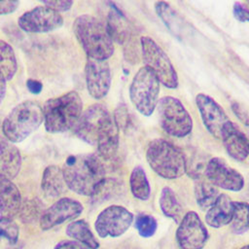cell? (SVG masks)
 Listing matches in <instances>:
<instances>
[{
	"mask_svg": "<svg viewBox=\"0 0 249 249\" xmlns=\"http://www.w3.org/2000/svg\"><path fill=\"white\" fill-rule=\"evenodd\" d=\"M74 131L84 142L96 146L97 156L102 160H110L116 157L119 148V128L104 105H89L82 113Z\"/></svg>",
	"mask_w": 249,
	"mask_h": 249,
	"instance_id": "cell-1",
	"label": "cell"
},
{
	"mask_svg": "<svg viewBox=\"0 0 249 249\" xmlns=\"http://www.w3.org/2000/svg\"><path fill=\"white\" fill-rule=\"evenodd\" d=\"M103 160L94 154L69 156L62 168V174L68 189L74 193L91 196L97 185L105 178Z\"/></svg>",
	"mask_w": 249,
	"mask_h": 249,
	"instance_id": "cell-2",
	"label": "cell"
},
{
	"mask_svg": "<svg viewBox=\"0 0 249 249\" xmlns=\"http://www.w3.org/2000/svg\"><path fill=\"white\" fill-rule=\"evenodd\" d=\"M42 111L45 129L50 133H62L78 123L83 113V101L77 91L71 90L48 99Z\"/></svg>",
	"mask_w": 249,
	"mask_h": 249,
	"instance_id": "cell-3",
	"label": "cell"
},
{
	"mask_svg": "<svg viewBox=\"0 0 249 249\" xmlns=\"http://www.w3.org/2000/svg\"><path fill=\"white\" fill-rule=\"evenodd\" d=\"M73 32L88 57L107 60L114 53V42L105 24L91 15H81L73 22Z\"/></svg>",
	"mask_w": 249,
	"mask_h": 249,
	"instance_id": "cell-4",
	"label": "cell"
},
{
	"mask_svg": "<svg viewBox=\"0 0 249 249\" xmlns=\"http://www.w3.org/2000/svg\"><path fill=\"white\" fill-rule=\"evenodd\" d=\"M43 123L42 107L34 101H23L15 106L2 124V131L11 143H19Z\"/></svg>",
	"mask_w": 249,
	"mask_h": 249,
	"instance_id": "cell-5",
	"label": "cell"
},
{
	"mask_svg": "<svg viewBox=\"0 0 249 249\" xmlns=\"http://www.w3.org/2000/svg\"><path fill=\"white\" fill-rule=\"evenodd\" d=\"M146 160L153 171L163 179H177L186 173L185 155L164 139L158 138L150 142Z\"/></svg>",
	"mask_w": 249,
	"mask_h": 249,
	"instance_id": "cell-6",
	"label": "cell"
},
{
	"mask_svg": "<svg viewBox=\"0 0 249 249\" xmlns=\"http://www.w3.org/2000/svg\"><path fill=\"white\" fill-rule=\"evenodd\" d=\"M159 93L158 78L148 67H141L129 86V98L135 109L143 116H151L156 109Z\"/></svg>",
	"mask_w": 249,
	"mask_h": 249,
	"instance_id": "cell-7",
	"label": "cell"
},
{
	"mask_svg": "<svg viewBox=\"0 0 249 249\" xmlns=\"http://www.w3.org/2000/svg\"><path fill=\"white\" fill-rule=\"evenodd\" d=\"M140 46L144 66L156 75L160 84L167 89H176L178 76L166 53L148 36L140 38Z\"/></svg>",
	"mask_w": 249,
	"mask_h": 249,
	"instance_id": "cell-8",
	"label": "cell"
},
{
	"mask_svg": "<svg viewBox=\"0 0 249 249\" xmlns=\"http://www.w3.org/2000/svg\"><path fill=\"white\" fill-rule=\"evenodd\" d=\"M161 128L171 136L182 138L193 129L191 115L182 102L173 96H163L158 100L157 106Z\"/></svg>",
	"mask_w": 249,
	"mask_h": 249,
	"instance_id": "cell-9",
	"label": "cell"
},
{
	"mask_svg": "<svg viewBox=\"0 0 249 249\" xmlns=\"http://www.w3.org/2000/svg\"><path fill=\"white\" fill-rule=\"evenodd\" d=\"M133 221V215L121 205H110L96 217L94 229L101 238L118 237L124 233Z\"/></svg>",
	"mask_w": 249,
	"mask_h": 249,
	"instance_id": "cell-10",
	"label": "cell"
},
{
	"mask_svg": "<svg viewBox=\"0 0 249 249\" xmlns=\"http://www.w3.org/2000/svg\"><path fill=\"white\" fill-rule=\"evenodd\" d=\"M62 16L47 6H37L23 13L18 20V26L28 33H48L63 25Z\"/></svg>",
	"mask_w": 249,
	"mask_h": 249,
	"instance_id": "cell-11",
	"label": "cell"
},
{
	"mask_svg": "<svg viewBox=\"0 0 249 249\" xmlns=\"http://www.w3.org/2000/svg\"><path fill=\"white\" fill-rule=\"evenodd\" d=\"M176 238L181 249H202L208 232L197 213L187 212L181 219L176 231Z\"/></svg>",
	"mask_w": 249,
	"mask_h": 249,
	"instance_id": "cell-12",
	"label": "cell"
},
{
	"mask_svg": "<svg viewBox=\"0 0 249 249\" xmlns=\"http://www.w3.org/2000/svg\"><path fill=\"white\" fill-rule=\"evenodd\" d=\"M205 176L212 185L231 192H238L244 187L243 176L221 158H211L205 168Z\"/></svg>",
	"mask_w": 249,
	"mask_h": 249,
	"instance_id": "cell-13",
	"label": "cell"
},
{
	"mask_svg": "<svg viewBox=\"0 0 249 249\" xmlns=\"http://www.w3.org/2000/svg\"><path fill=\"white\" fill-rule=\"evenodd\" d=\"M86 85L89 95L94 99H102L111 87V70L106 60L87 58L85 66Z\"/></svg>",
	"mask_w": 249,
	"mask_h": 249,
	"instance_id": "cell-14",
	"label": "cell"
},
{
	"mask_svg": "<svg viewBox=\"0 0 249 249\" xmlns=\"http://www.w3.org/2000/svg\"><path fill=\"white\" fill-rule=\"evenodd\" d=\"M83 212V205L76 199L62 197L47 208L40 217V227L43 231L77 218Z\"/></svg>",
	"mask_w": 249,
	"mask_h": 249,
	"instance_id": "cell-15",
	"label": "cell"
},
{
	"mask_svg": "<svg viewBox=\"0 0 249 249\" xmlns=\"http://www.w3.org/2000/svg\"><path fill=\"white\" fill-rule=\"evenodd\" d=\"M196 104L207 131L215 138L220 139L222 127L230 121L222 106L211 96L202 92L196 94Z\"/></svg>",
	"mask_w": 249,
	"mask_h": 249,
	"instance_id": "cell-16",
	"label": "cell"
},
{
	"mask_svg": "<svg viewBox=\"0 0 249 249\" xmlns=\"http://www.w3.org/2000/svg\"><path fill=\"white\" fill-rule=\"evenodd\" d=\"M220 139L223 141L229 156L235 160L243 161L248 157V139L239 126L228 121L221 130Z\"/></svg>",
	"mask_w": 249,
	"mask_h": 249,
	"instance_id": "cell-17",
	"label": "cell"
},
{
	"mask_svg": "<svg viewBox=\"0 0 249 249\" xmlns=\"http://www.w3.org/2000/svg\"><path fill=\"white\" fill-rule=\"evenodd\" d=\"M21 206V196L12 180L0 177V218L12 219Z\"/></svg>",
	"mask_w": 249,
	"mask_h": 249,
	"instance_id": "cell-18",
	"label": "cell"
},
{
	"mask_svg": "<svg viewBox=\"0 0 249 249\" xmlns=\"http://www.w3.org/2000/svg\"><path fill=\"white\" fill-rule=\"evenodd\" d=\"M110 5L112 7L107 16L105 27L113 42L124 44L133 37L131 26L122 11L113 3H110Z\"/></svg>",
	"mask_w": 249,
	"mask_h": 249,
	"instance_id": "cell-19",
	"label": "cell"
},
{
	"mask_svg": "<svg viewBox=\"0 0 249 249\" xmlns=\"http://www.w3.org/2000/svg\"><path fill=\"white\" fill-rule=\"evenodd\" d=\"M21 157L18 148L0 137V177L14 179L19 172Z\"/></svg>",
	"mask_w": 249,
	"mask_h": 249,
	"instance_id": "cell-20",
	"label": "cell"
},
{
	"mask_svg": "<svg viewBox=\"0 0 249 249\" xmlns=\"http://www.w3.org/2000/svg\"><path fill=\"white\" fill-rule=\"evenodd\" d=\"M232 217V201L225 194L219 195L215 202L207 209L205 222L212 228H221L231 223Z\"/></svg>",
	"mask_w": 249,
	"mask_h": 249,
	"instance_id": "cell-21",
	"label": "cell"
},
{
	"mask_svg": "<svg viewBox=\"0 0 249 249\" xmlns=\"http://www.w3.org/2000/svg\"><path fill=\"white\" fill-rule=\"evenodd\" d=\"M43 193L49 197H58L67 190L62 169L58 165H49L45 168L41 181Z\"/></svg>",
	"mask_w": 249,
	"mask_h": 249,
	"instance_id": "cell-22",
	"label": "cell"
},
{
	"mask_svg": "<svg viewBox=\"0 0 249 249\" xmlns=\"http://www.w3.org/2000/svg\"><path fill=\"white\" fill-rule=\"evenodd\" d=\"M66 234L89 249H97L99 243L85 220H76L66 227Z\"/></svg>",
	"mask_w": 249,
	"mask_h": 249,
	"instance_id": "cell-23",
	"label": "cell"
},
{
	"mask_svg": "<svg viewBox=\"0 0 249 249\" xmlns=\"http://www.w3.org/2000/svg\"><path fill=\"white\" fill-rule=\"evenodd\" d=\"M160 207L161 212L176 223H179L183 217V207L179 202L177 196L169 187H163L160 196Z\"/></svg>",
	"mask_w": 249,
	"mask_h": 249,
	"instance_id": "cell-24",
	"label": "cell"
},
{
	"mask_svg": "<svg viewBox=\"0 0 249 249\" xmlns=\"http://www.w3.org/2000/svg\"><path fill=\"white\" fill-rule=\"evenodd\" d=\"M194 192L196 203L202 210H207L219 196L217 187L203 178L196 180Z\"/></svg>",
	"mask_w": 249,
	"mask_h": 249,
	"instance_id": "cell-25",
	"label": "cell"
},
{
	"mask_svg": "<svg viewBox=\"0 0 249 249\" xmlns=\"http://www.w3.org/2000/svg\"><path fill=\"white\" fill-rule=\"evenodd\" d=\"M129 187L134 197L140 200H147L150 197L151 187L145 170L142 166H135L129 176Z\"/></svg>",
	"mask_w": 249,
	"mask_h": 249,
	"instance_id": "cell-26",
	"label": "cell"
},
{
	"mask_svg": "<svg viewBox=\"0 0 249 249\" xmlns=\"http://www.w3.org/2000/svg\"><path fill=\"white\" fill-rule=\"evenodd\" d=\"M18 63L13 48L0 40V74L6 81L12 80L17 72Z\"/></svg>",
	"mask_w": 249,
	"mask_h": 249,
	"instance_id": "cell-27",
	"label": "cell"
},
{
	"mask_svg": "<svg viewBox=\"0 0 249 249\" xmlns=\"http://www.w3.org/2000/svg\"><path fill=\"white\" fill-rule=\"evenodd\" d=\"M231 229L236 234H242L248 230V204L244 201H232V217Z\"/></svg>",
	"mask_w": 249,
	"mask_h": 249,
	"instance_id": "cell-28",
	"label": "cell"
},
{
	"mask_svg": "<svg viewBox=\"0 0 249 249\" xmlns=\"http://www.w3.org/2000/svg\"><path fill=\"white\" fill-rule=\"evenodd\" d=\"M208 160L200 153H192L190 156H185V171L188 175L195 179H201L205 175V168Z\"/></svg>",
	"mask_w": 249,
	"mask_h": 249,
	"instance_id": "cell-29",
	"label": "cell"
},
{
	"mask_svg": "<svg viewBox=\"0 0 249 249\" xmlns=\"http://www.w3.org/2000/svg\"><path fill=\"white\" fill-rule=\"evenodd\" d=\"M155 11L170 30V32L175 34L179 28L178 23H180V18L175 11L169 6V4L166 2H157L155 4Z\"/></svg>",
	"mask_w": 249,
	"mask_h": 249,
	"instance_id": "cell-30",
	"label": "cell"
},
{
	"mask_svg": "<svg viewBox=\"0 0 249 249\" xmlns=\"http://www.w3.org/2000/svg\"><path fill=\"white\" fill-rule=\"evenodd\" d=\"M120 189V182L115 178H104L95 188L92 196V201H100L109 198Z\"/></svg>",
	"mask_w": 249,
	"mask_h": 249,
	"instance_id": "cell-31",
	"label": "cell"
},
{
	"mask_svg": "<svg viewBox=\"0 0 249 249\" xmlns=\"http://www.w3.org/2000/svg\"><path fill=\"white\" fill-rule=\"evenodd\" d=\"M18 239V227L9 218H0V241H8L10 245H15Z\"/></svg>",
	"mask_w": 249,
	"mask_h": 249,
	"instance_id": "cell-32",
	"label": "cell"
},
{
	"mask_svg": "<svg viewBox=\"0 0 249 249\" xmlns=\"http://www.w3.org/2000/svg\"><path fill=\"white\" fill-rule=\"evenodd\" d=\"M41 209H42V205L40 200L29 199L24 201L23 203L21 202V206L18 213L20 214V219L24 223H30L36 220L40 216Z\"/></svg>",
	"mask_w": 249,
	"mask_h": 249,
	"instance_id": "cell-33",
	"label": "cell"
},
{
	"mask_svg": "<svg viewBox=\"0 0 249 249\" xmlns=\"http://www.w3.org/2000/svg\"><path fill=\"white\" fill-rule=\"evenodd\" d=\"M156 219L148 214L138 215L135 221V228L142 237L152 236L157 230Z\"/></svg>",
	"mask_w": 249,
	"mask_h": 249,
	"instance_id": "cell-34",
	"label": "cell"
},
{
	"mask_svg": "<svg viewBox=\"0 0 249 249\" xmlns=\"http://www.w3.org/2000/svg\"><path fill=\"white\" fill-rule=\"evenodd\" d=\"M113 119L118 128L123 130H126L131 125V116L124 105H120L116 109Z\"/></svg>",
	"mask_w": 249,
	"mask_h": 249,
	"instance_id": "cell-35",
	"label": "cell"
},
{
	"mask_svg": "<svg viewBox=\"0 0 249 249\" xmlns=\"http://www.w3.org/2000/svg\"><path fill=\"white\" fill-rule=\"evenodd\" d=\"M232 14H233V17L241 22H246L249 19L248 8L244 3L234 2L232 6Z\"/></svg>",
	"mask_w": 249,
	"mask_h": 249,
	"instance_id": "cell-36",
	"label": "cell"
},
{
	"mask_svg": "<svg viewBox=\"0 0 249 249\" xmlns=\"http://www.w3.org/2000/svg\"><path fill=\"white\" fill-rule=\"evenodd\" d=\"M42 4L44 6H47L53 10H54L57 13L61 12H67L71 9L73 5V1L69 0H62V1H43Z\"/></svg>",
	"mask_w": 249,
	"mask_h": 249,
	"instance_id": "cell-37",
	"label": "cell"
},
{
	"mask_svg": "<svg viewBox=\"0 0 249 249\" xmlns=\"http://www.w3.org/2000/svg\"><path fill=\"white\" fill-rule=\"evenodd\" d=\"M231 110L234 113V115L239 119V121L241 123H243V124L245 126L248 125V113H247V109L240 103L234 101L231 103Z\"/></svg>",
	"mask_w": 249,
	"mask_h": 249,
	"instance_id": "cell-38",
	"label": "cell"
},
{
	"mask_svg": "<svg viewBox=\"0 0 249 249\" xmlns=\"http://www.w3.org/2000/svg\"><path fill=\"white\" fill-rule=\"evenodd\" d=\"M54 249H89V248L77 241L62 240L54 246Z\"/></svg>",
	"mask_w": 249,
	"mask_h": 249,
	"instance_id": "cell-39",
	"label": "cell"
},
{
	"mask_svg": "<svg viewBox=\"0 0 249 249\" xmlns=\"http://www.w3.org/2000/svg\"><path fill=\"white\" fill-rule=\"evenodd\" d=\"M18 4V1H0V15L14 13L17 10Z\"/></svg>",
	"mask_w": 249,
	"mask_h": 249,
	"instance_id": "cell-40",
	"label": "cell"
},
{
	"mask_svg": "<svg viewBox=\"0 0 249 249\" xmlns=\"http://www.w3.org/2000/svg\"><path fill=\"white\" fill-rule=\"evenodd\" d=\"M26 87L28 90L33 94H39L42 91L43 85L40 81L34 80V79H28L26 81Z\"/></svg>",
	"mask_w": 249,
	"mask_h": 249,
	"instance_id": "cell-41",
	"label": "cell"
},
{
	"mask_svg": "<svg viewBox=\"0 0 249 249\" xmlns=\"http://www.w3.org/2000/svg\"><path fill=\"white\" fill-rule=\"evenodd\" d=\"M5 93H6V80L0 74V103L4 99Z\"/></svg>",
	"mask_w": 249,
	"mask_h": 249,
	"instance_id": "cell-42",
	"label": "cell"
},
{
	"mask_svg": "<svg viewBox=\"0 0 249 249\" xmlns=\"http://www.w3.org/2000/svg\"><path fill=\"white\" fill-rule=\"evenodd\" d=\"M240 249H248V246H247V245H244V246H243V247H241Z\"/></svg>",
	"mask_w": 249,
	"mask_h": 249,
	"instance_id": "cell-43",
	"label": "cell"
}]
</instances>
